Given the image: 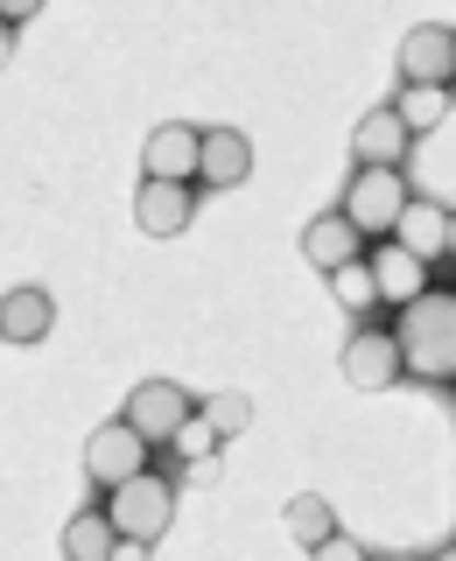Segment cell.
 I'll use <instances>...</instances> for the list:
<instances>
[{
  "label": "cell",
  "mask_w": 456,
  "mask_h": 561,
  "mask_svg": "<svg viewBox=\"0 0 456 561\" xmlns=\"http://www.w3.org/2000/svg\"><path fill=\"white\" fill-rule=\"evenodd\" d=\"M394 337H400V358H408L414 379L456 386V288H435L414 309H400Z\"/></svg>",
  "instance_id": "obj_1"
},
{
  "label": "cell",
  "mask_w": 456,
  "mask_h": 561,
  "mask_svg": "<svg viewBox=\"0 0 456 561\" xmlns=\"http://www.w3.org/2000/svg\"><path fill=\"white\" fill-rule=\"evenodd\" d=\"M408 204H414V197H408V175H400V169H351L338 210H344V218L358 225L373 245H386V239L400 232V218H408Z\"/></svg>",
  "instance_id": "obj_2"
},
{
  "label": "cell",
  "mask_w": 456,
  "mask_h": 561,
  "mask_svg": "<svg viewBox=\"0 0 456 561\" xmlns=\"http://www.w3.org/2000/svg\"><path fill=\"white\" fill-rule=\"evenodd\" d=\"M105 519L119 526V540H134V548H155V540L175 526V484L169 478H134V484H119L113 499H105Z\"/></svg>",
  "instance_id": "obj_3"
},
{
  "label": "cell",
  "mask_w": 456,
  "mask_h": 561,
  "mask_svg": "<svg viewBox=\"0 0 456 561\" xmlns=\"http://www.w3.org/2000/svg\"><path fill=\"white\" fill-rule=\"evenodd\" d=\"M148 449H155V443H140L127 421H105V428H92V443H84V478H92L105 499H113L119 484L148 478Z\"/></svg>",
  "instance_id": "obj_4"
},
{
  "label": "cell",
  "mask_w": 456,
  "mask_h": 561,
  "mask_svg": "<svg viewBox=\"0 0 456 561\" xmlns=\"http://www.w3.org/2000/svg\"><path fill=\"white\" fill-rule=\"evenodd\" d=\"M190 414H197V400H190L175 379H140L127 393V414L119 421H127L140 443H175V435L190 428Z\"/></svg>",
  "instance_id": "obj_5"
},
{
  "label": "cell",
  "mask_w": 456,
  "mask_h": 561,
  "mask_svg": "<svg viewBox=\"0 0 456 561\" xmlns=\"http://www.w3.org/2000/svg\"><path fill=\"white\" fill-rule=\"evenodd\" d=\"M338 373L351 379V393H386V386H400V373H408V358H400V337H394V330H379V323L351 330Z\"/></svg>",
  "instance_id": "obj_6"
},
{
  "label": "cell",
  "mask_w": 456,
  "mask_h": 561,
  "mask_svg": "<svg viewBox=\"0 0 456 561\" xmlns=\"http://www.w3.org/2000/svg\"><path fill=\"white\" fill-rule=\"evenodd\" d=\"M140 169L148 183H197L204 175V127H183V119H162L140 148Z\"/></svg>",
  "instance_id": "obj_7"
},
{
  "label": "cell",
  "mask_w": 456,
  "mask_h": 561,
  "mask_svg": "<svg viewBox=\"0 0 456 561\" xmlns=\"http://www.w3.org/2000/svg\"><path fill=\"white\" fill-rule=\"evenodd\" d=\"M400 84H435V92H449L456 84V28L421 22V28L400 35Z\"/></svg>",
  "instance_id": "obj_8"
},
{
  "label": "cell",
  "mask_w": 456,
  "mask_h": 561,
  "mask_svg": "<svg viewBox=\"0 0 456 561\" xmlns=\"http://www.w3.org/2000/svg\"><path fill=\"white\" fill-rule=\"evenodd\" d=\"M303 260L316 274H344L365 260V232L344 218V210H316V218L303 225Z\"/></svg>",
  "instance_id": "obj_9"
},
{
  "label": "cell",
  "mask_w": 456,
  "mask_h": 561,
  "mask_svg": "<svg viewBox=\"0 0 456 561\" xmlns=\"http://www.w3.org/2000/svg\"><path fill=\"white\" fill-rule=\"evenodd\" d=\"M408 119L394 113V105H379V113H365L358 127H351V154H358V169H408Z\"/></svg>",
  "instance_id": "obj_10"
},
{
  "label": "cell",
  "mask_w": 456,
  "mask_h": 561,
  "mask_svg": "<svg viewBox=\"0 0 456 561\" xmlns=\"http://www.w3.org/2000/svg\"><path fill=\"white\" fill-rule=\"evenodd\" d=\"M197 218V183H140L134 190V225L148 239H175Z\"/></svg>",
  "instance_id": "obj_11"
},
{
  "label": "cell",
  "mask_w": 456,
  "mask_h": 561,
  "mask_svg": "<svg viewBox=\"0 0 456 561\" xmlns=\"http://www.w3.org/2000/svg\"><path fill=\"white\" fill-rule=\"evenodd\" d=\"M449 239H456V210H449V204H435V197H414V204H408V218H400V232H394V245H408L421 267H429V260H443V253H449Z\"/></svg>",
  "instance_id": "obj_12"
},
{
  "label": "cell",
  "mask_w": 456,
  "mask_h": 561,
  "mask_svg": "<svg viewBox=\"0 0 456 561\" xmlns=\"http://www.w3.org/2000/svg\"><path fill=\"white\" fill-rule=\"evenodd\" d=\"M373 280H379V302H394V309H414L421 295H435L429 288V267L408 253V245H373Z\"/></svg>",
  "instance_id": "obj_13"
},
{
  "label": "cell",
  "mask_w": 456,
  "mask_h": 561,
  "mask_svg": "<svg viewBox=\"0 0 456 561\" xmlns=\"http://www.w3.org/2000/svg\"><path fill=\"white\" fill-rule=\"evenodd\" d=\"M253 175V140L239 127H204V190H239Z\"/></svg>",
  "instance_id": "obj_14"
},
{
  "label": "cell",
  "mask_w": 456,
  "mask_h": 561,
  "mask_svg": "<svg viewBox=\"0 0 456 561\" xmlns=\"http://www.w3.org/2000/svg\"><path fill=\"white\" fill-rule=\"evenodd\" d=\"M49 323H57V302L43 288H8V302H0V337L8 344H43Z\"/></svg>",
  "instance_id": "obj_15"
},
{
  "label": "cell",
  "mask_w": 456,
  "mask_h": 561,
  "mask_svg": "<svg viewBox=\"0 0 456 561\" xmlns=\"http://www.w3.org/2000/svg\"><path fill=\"white\" fill-rule=\"evenodd\" d=\"M119 548H127V540H119V526L105 519V505L99 513H78L64 526V561H119Z\"/></svg>",
  "instance_id": "obj_16"
},
{
  "label": "cell",
  "mask_w": 456,
  "mask_h": 561,
  "mask_svg": "<svg viewBox=\"0 0 456 561\" xmlns=\"http://www.w3.org/2000/svg\"><path fill=\"white\" fill-rule=\"evenodd\" d=\"M281 519H288V534L303 540V548H330L338 540V513H330V499H316V491H295L288 505H281Z\"/></svg>",
  "instance_id": "obj_17"
},
{
  "label": "cell",
  "mask_w": 456,
  "mask_h": 561,
  "mask_svg": "<svg viewBox=\"0 0 456 561\" xmlns=\"http://www.w3.org/2000/svg\"><path fill=\"white\" fill-rule=\"evenodd\" d=\"M394 113L408 119V134H435L449 119V92H435V84H400V99H394Z\"/></svg>",
  "instance_id": "obj_18"
},
{
  "label": "cell",
  "mask_w": 456,
  "mask_h": 561,
  "mask_svg": "<svg viewBox=\"0 0 456 561\" xmlns=\"http://www.w3.org/2000/svg\"><path fill=\"white\" fill-rule=\"evenodd\" d=\"M330 295H338V309H344V316H373V309H379V280H373V253H365L358 267L330 274Z\"/></svg>",
  "instance_id": "obj_19"
},
{
  "label": "cell",
  "mask_w": 456,
  "mask_h": 561,
  "mask_svg": "<svg viewBox=\"0 0 456 561\" xmlns=\"http://www.w3.org/2000/svg\"><path fill=\"white\" fill-rule=\"evenodd\" d=\"M197 414L218 428V443H225V435H246V428H253V400H246V393H204Z\"/></svg>",
  "instance_id": "obj_20"
},
{
  "label": "cell",
  "mask_w": 456,
  "mask_h": 561,
  "mask_svg": "<svg viewBox=\"0 0 456 561\" xmlns=\"http://www.w3.org/2000/svg\"><path fill=\"white\" fill-rule=\"evenodd\" d=\"M175 449L190 456V470H197V463H218V428H210L204 414H190V428L175 435Z\"/></svg>",
  "instance_id": "obj_21"
},
{
  "label": "cell",
  "mask_w": 456,
  "mask_h": 561,
  "mask_svg": "<svg viewBox=\"0 0 456 561\" xmlns=\"http://www.w3.org/2000/svg\"><path fill=\"white\" fill-rule=\"evenodd\" d=\"M316 561H379V554H365V548H358L351 534H338L330 548H316Z\"/></svg>",
  "instance_id": "obj_22"
},
{
  "label": "cell",
  "mask_w": 456,
  "mask_h": 561,
  "mask_svg": "<svg viewBox=\"0 0 456 561\" xmlns=\"http://www.w3.org/2000/svg\"><path fill=\"white\" fill-rule=\"evenodd\" d=\"M0 22H8V28H22V22H35V0H8V8H0Z\"/></svg>",
  "instance_id": "obj_23"
},
{
  "label": "cell",
  "mask_w": 456,
  "mask_h": 561,
  "mask_svg": "<svg viewBox=\"0 0 456 561\" xmlns=\"http://www.w3.org/2000/svg\"><path fill=\"white\" fill-rule=\"evenodd\" d=\"M119 561H148V548H134V540H127V548H119Z\"/></svg>",
  "instance_id": "obj_24"
},
{
  "label": "cell",
  "mask_w": 456,
  "mask_h": 561,
  "mask_svg": "<svg viewBox=\"0 0 456 561\" xmlns=\"http://www.w3.org/2000/svg\"><path fill=\"white\" fill-rule=\"evenodd\" d=\"M429 561H456V540H449V548H443V554H429Z\"/></svg>",
  "instance_id": "obj_25"
},
{
  "label": "cell",
  "mask_w": 456,
  "mask_h": 561,
  "mask_svg": "<svg viewBox=\"0 0 456 561\" xmlns=\"http://www.w3.org/2000/svg\"><path fill=\"white\" fill-rule=\"evenodd\" d=\"M379 561H408V554H379Z\"/></svg>",
  "instance_id": "obj_26"
},
{
  "label": "cell",
  "mask_w": 456,
  "mask_h": 561,
  "mask_svg": "<svg viewBox=\"0 0 456 561\" xmlns=\"http://www.w3.org/2000/svg\"><path fill=\"white\" fill-rule=\"evenodd\" d=\"M449 260H456V239H449Z\"/></svg>",
  "instance_id": "obj_27"
}]
</instances>
